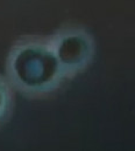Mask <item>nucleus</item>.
<instances>
[{
    "instance_id": "nucleus-2",
    "label": "nucleus",
    "mask_w": 135,
    "mask_h": 151,
    "mask_svg": "<svg viewBox=\"0 0 135 151\" xmlns=\"http://www.w3.org/2000/svg\"><path fill=\"white\" fill-rule=\"evenodd\" d=\"M48 39L65 80L82 74L93 61L95 39L84 27L67 25Z\"/></svg>"
},
{
    "instance_id": "nucleus-1",
    "label": "nucleus",
    "mask_w": 135,
    "mask_h": 151,
    "mask_svg": "<svg viewBox=\"0 0 135 151\" xmlns=\"http://www.w3.org/2000/svg\"><path fill=\"white\" fill-rule=\"evenodd\" d=\"M6 74L13 89L31 99L47 97L67 81L49 39L42 37H26L12 46Z\"/></svg>"
},
{
    "instance_id": "nucleus-3",
    "label": "nucleus",
    "mask_w": 135,
    "mask_h": 151,
    "mask_svg": "<svg viewBox=\"0 0 135 151\" xmlns=\"http://www.w3.org/2000/svg\"><path fill=\"white\" fill-rule=\"evenodd\" d=\"M14 107L13 87L7 77L0 74V128L9 119Z\"/></svg>"
}]
</instances>
